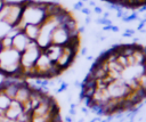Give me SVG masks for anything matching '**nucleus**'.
Listing matches in <instances>:
<instances>
[{
    "label": "nucleus",
    "mask_w": 146,
    "mask_h": 122,
    "mask_svg": "<svg viewBox=\"0 0 146 122\" xmlns=\"http://www.w3.org/2000/svg\"><path fill=\"white\" fill-rule=\"evenodd\" d=\"M90 23H91V17L90 16H86L84 17V24L86 25H89Z\"/></svg>",
    "instance_id": "412c9836"
},
{
    "label": "nucleus",
    "mask_w": 146,
    "mask_h": 122,
    "mask_svg": "<svg viewBox=\"0 0 146 122\" xmlns=\"http://www.w3.org/2000/svg\"><path fill=\"white\" fill-rule=\"evenodd\" d=\"M39 31H40V25H35V24H26L23 29L24 34L31 40V41H35L38 35H39Z\"/></svg>",
    "instance_id": "9d476101"
},
{
    "label": "nucleus",
    "mask_w": 146,
    "mask_h": 122,
    "mask_svg": "<svg viewBox=\"0 0 146 122\" xmlns=\"http://www.w3.org/2000/svg\"><path fill=\"white\" fill-rule=\"evenodd\" d=\"M121 19L124 23H130V22H133V21H140L139 19V15H138L137 11H132L131 14H128L127 16H123Z\"/></svg>",
    "instance_id": "f8f14e48"
},
{
    "label": "nucleus",
    "mask_w": 146,
    "mask_h": 122,
    "mask_svg": "<svg viewBox=\"0 0 146 122\" xmlns=\"http://www.w3.org/2000/svg\"><path fill=\"white\" fill-rule=\"evenodd\" d=\"M42 49L36 44V42L31 41L26 47V49L23 52H21V68H22V75L24 80L34 79L33 67Z\"/></svg>",
    "instance_id": "f03ea898"
},
{
    "label": "nucleus",
    "mask_w": 146,
    "mask_h": 122,
    "mask_svg": "<svg viewBox=\"0 0 146 122\" xmlns=\"http://www.w3.org/2000/svg\"><path fill=\"white\" fill-rule=\"evenodd\" d=\"M0 46H1V49L13 48V36L8 33L0 35Z\"/></svg>",
    "instance_id": "9b49d317"
},
{
    "label": "nucleus",
    "mask_w": 146,
    "mask_h": 122,
    "mask_svg": "<svg viewBox=\"0 0 146 122\" xmlns=\"http://www.w3.org/2000/svg\"><path fill=\"white\" fill-rule=\"evenodd\" d=\"M39 1H41V0H39Z\"/></svg>",
    "instance_id": "cd10ccee"
},
{
    "label": "nucleus",
    "mask_w": 146,
    "mask_h": 122,
    "mask_svg": "<svg viewBox=\"0 0 146 122\" xmlns=\"http://www.w3.org/2000/svg\"><path fill=\"white\" fill-rule=\"evenodd\" d=\"M67 89H68V83L65 82V81H63V82L59 84V87L56 89V91H57V92H63V91H66Z\"/></svg>",
    "instance_id": "dca6fc26"
},
{
    "label": "nucleus",
    "mask_w": 146,
    "mask_h": 122,
    "mask_svg": "<svg viewBox=\"0 0 146 122\" xmlns=\"http://www.w3.org/2000/svg\"><path fill=\"white\" fill-rule=\"evenodd\" d=\"M88 3H89V6H90V7H92V8L96 6V2H95V1H92V0H89V1H88Z\"/></svg>",
    "instance_id": "5701e85b"
},
{
    "label": "nucleus",
    "mask_w": 146,
    "mask_h": 122,
    "mask_svg": "<svg viewBox=\"0 0 146 122\" xmlns=\"http://www.w3.org/2000/svg\"><path fill=\"white\" fill-rule=\"evenodd\" d=\"M73 86H74V87H80V86H81V82H80L79 80H75L74 83H73Z\"/></svg>",
    "instance_id": "b1692460"
},
{
    "label": "nucleus",
    "mask_w": 146,
    "mask_h": 122,
    "mask_svg": "<svg viewBox=\"0 0 146 122\" xmlns=\"http://www.w3.org/2000/svg\"><path fill=\"white\" fill-rule=\"evenodd\" d=\"M83 15H86V16H91V10H90V8H88V7H83L81 10H80Z\"/></svg>",
    "instance_id": "a211bd4d"
},
{
    "label": "nucleus",
    "mask_w": 146,
    "mask_h": 122,
    "mask_svg": "<svg viewBox=\"0 0 146 122\" xmlns=\"http://www.w3.org/2000/svg\"><path fill=\"white\" fill-rule=\"evenodd\" d=\"M122 67H127L128 66V60H127V56L122 55V54H117L116 59H115Z\"/></svg>",
    "instance_id": "4468645a"
},
{
    "label": "nucleus",
    "mask_w": 146,
    "mask_h": 122,
    "mask_svg": "<svg viewBox=\"0 0 146 122\" xmlns=\"http://www.w3.org/2000/svg\"><path fill=\"white\" fill-rule=\"evenodd\" d=\"M83 7H84V3H83L81 0H78V1L73 5V9H74V10H78V11H80Z\"/></svg>",
    "instance_id": "f3484780"
},
{
    "label": "nucleus",
    "mask_w": 146,
    "mask_h": 122,
    "mask_svg": "<svg viewBox=\"0 0 146 122\" xmlns=\"http://www.w3.org/2000/svg\"><path fill=\"white\" fill-rule=\"evenodd\" d=\"M30 42H31V40L24 34L23 31H18L13 36V48L15 50H17L18 52H23Z\"/></svg>",
    "instance_id": "0eeeda50"
},
{
    "label": "nucleus",
    "mask_w": 146,
    "mask_h": 122,
    "mask_svg": "<svg viewBox=\"0 0 146 122\" xmlns=\"http://www.w3.org/2000/svg\"><path fill=\"white\" fill-rule=\"evenodd\" d=\"M0 50H1V46H0Z\"/></svg>",
    "instance_id": "bb28decb"
},
{
    "label": "nucleus",
    "mask_w": 146,
    "mask_h": 122,
    "mask_svg": "<svg viewBox=\"0 0 146 122\" xmlns=\"http://www.w3.org/2000/svg\"><path fill=\"white\" fill-rule=\"evenodd\" d=\"M57 25H58V23H57V19L55 16H47V18L40 25L39 35L35 40V42L41 49H44L47 46H49L51 43V34H52L54 29Z\"/></svg>",
    "instance_id": "20e7f679"
},
{
    "label": "nucleus",
    "mask_w": 146,
    "mask_h": 122,
    "mask_svg": "<svg viewBox=\"0 0 146 122\" xmlns=\"http://www.w3.org/2000/svg\"><path fill=\"white\" fill-rule=\"evenodd\" d=\"M68 38H70L68 31H67L64 26L57 25V26L54 29L52 34H51V43L59 44V46H64V44L67 43Z\"/></svg>",
    "instance_id": "423d86ee"
},
{
    "label": "nucleus",
    "mask_w": 146,
    "mask_h": 122,
    "mask_svg": "<svg viewBox=\"0 0 146 122\" xmlns=\"http://www.w3.org/2000/svg\"><path fill=\"white\" fill-rule=\"evenodd\" d=\"M111 31H112V32H114V33H117V32L120 31V29H119V26H116V25L112 24V26H111Z\"/></svg>",
    "instance_id": "aec40b11"
},
{
    "label": "nucleus",
    "mask_w": 146,
    "mask_h": 122,
    "mask_svg": "<svg viewBox=\"0 0 146 122\" xmlns=\"http://www.w3.org/2000/svg\"><path fill=\"white\" fill-rule=\"evenodd\" d=\"M143 1V5H146V0H141Z\"/></svg>",
    "instance_id": "a878e982"
},
{
    "label": "nucleus",
    "mask_w": 146,
    "mask_h": 122,
    "mask_svg": "<svg viewBox=\"0 0 146 122\" xmlns=\"http://www.w3.org/2000/svg\"><path fill=\"white\" fill-rule=\"evenodd\" d=\"M136 80L138 82V86L141 87V88H144L146 90V72L143 73V74H140V75H138L136 78Z\"/></svg>",
    "instance_id": "ddd939ff"
},
{
    "label": "nucleus",
    "mask_w": 146,
    "mask_h": 122,
    "mask_svg": "<svg viewBox=\"0 0 146 122\" xmlns=\"http://www.w3.org/2000/svg\"><path fill=\"white\" fill-rule=\"evenodd\" d=\"M0 75L3 78L24 80L21 68V52L14 48L0 50Z\"/></svg>",
    "instance_id": "f257e3e1"
},
{
    "label": "nucleus",
    "mask_w": 146,
    "mask_h": 122,
    "mask_svg": "<svg viewBox=\"0 0 146 122\" xmlns=\"http://www.w3.org/2000/svg\"><path fill=\"white\" fill-rule=\"evenodd\" d=\"M106 89H107V92L111 99H120V100H123L125 96L131 91V89L125 84L122 78L113 80L107 86Z\"/></svg>",
    "instance_id": "39448f33"
},
{
    "label": "nucleus",
    "mask_w": 146,
    "mask_h": 122,
    "mask_svg": "<svg viewBox=\"0 0 146 122\" xmlns=\"http://www.w3.org/2000/svg\"><path fill=\"white\" fill-rule=\"evenodd\" d=\"M22 1H5L0 9V23L8 27H15L22 18Z\"/></svg>",
    "instance_id": "7ed1b4c3"
},
{
    "label": "nucleus",
    "mask_w": 146,
    "mask_h": 122,
    "mask_svg": "<svg viewBox=\"0 0 146 122\" xmlns=\"http://www.w3.org/2000/svg\"><path fill=\"white\" fill-rule=\"evenodd\" d=\"M3 2H5V0H0V9H1V7H2Z\"/></svg>",
    "instance_id": "393cba45"
},
{
    "label": "nucleus",
    "mask_w": 146,
    "mask_h": 122,
    "mask_svg": "<svg viewBox=\"0 0 146 122\" xmlns=\"http://www.w3.org/2000/svg\"><path fill=\"white\" fill-rule=\"evenodd\" d=\"M42 51L49 57V59L51 62H56L58 59V57L60 56L62 51H63V46L59 44H55V43H50L49 46H47L44 49H42Z\"/></svg>",
    "instance_id": "1a4fd4ad"
},
{
    "label": "nucleus",
    "mask_w": 146,
    "mask_h": 122,
    "mask_svg": "<svg viewBox=\"0 0 146 122\" xmlns=\"http://www.w3.org/2000/svg\"><path fill=\"white\" fill-rule=\"evenodd\" d=\"M94 11H95V14H97V15H102L104 10H103V8H102V7H99V6H97V5H96V6L94 7Z\"/></svg>",
    "instance_id": "6ab92c4d"
},
{
    "label": "nucleus",
    "mask_w": 146,
    "mask_h": 122,
    "mask_svg": "<svg viewBox=\"0 0 146 122\" xmlns=\"http://www.w3.org/2000/svg\"><path fill=\"white\" fill-rule=\"evenodd\" d=\"M30 95H31V88H30V84L27 82H25V80H22L17 91H16V95H15V100L19 101L21 104H24L25 101L29 100L30 98Z\"/></svg>",
    "instance_id": "6e6552de"
},
{
    "label": "nucleus",
    "mask_w": 146,
    "mask_h": 122,
    "mask_svg": "<svg viewBox=\"0 0 146 122\" xmlns=\"http://www.w3.org/2000/svg\"><path fill=\"white\" fill-rule=\"evenodd\" d=\"M135 34H136V31L135 30H132V29H125L124 32L122 33V36H124V38H132Z\"/></svg>",
    "instance_id": "2eb2a0df"
},
{
    "label": "nucleus",
    "mask_w": 146,
    "mask_h": 122,
    "mask_svg": "<svg viewBox=\"0 0 146 122\" xmlns=\"http://www.w3.org/2000/svg\"><path fill=\"white\" fill-rule=\"evenodd\" d=\"M87 52H88V48H87V47H83V48L81 49V55H82V56H87Z\"/></svg>",
    "instance_id": "4be33fe9"
}]
</instances>
